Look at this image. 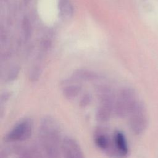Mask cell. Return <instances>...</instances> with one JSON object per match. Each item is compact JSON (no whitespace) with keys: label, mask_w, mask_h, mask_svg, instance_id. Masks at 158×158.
<instances>
[{"label":"cell","mask_w":158,"mask_h":158,"mask_svg":"<svg viewBox=\"0 0 158 158\" xmlns=\"http://www.w3.org/2000/svg\"><path fill=\"white\" fill-rule=\"evenodd\" d=\"M91 101V96L89 93H85L81 97L80 101V106L81 107H86L88 106Z\"/></svg>","instance_id":"14"},{"label":"cell","mask_w":158,"mask_h":158,"mask_svg":"<svg viewBox=\"0 0 158 158\" xmlns=\"http://www.w3.org/2000/svg\"><path fill=\"white\" fill-rule=\"evenodd\" d=\"M59 9L62 17L69 18L73 14V6L70 0H59Z\"/></svg>","instance_id":"12"},{"label":"cell","mask_w":158,"mask_h":158,"mask_svg":"<svg viewBox=\"0 0 158 158\" xmlns=\"http://www.w3.org/2000/svg\"><path fill=\"white\" fill-rule=\"evenodd\" d=\"M137 102L134 93L129 89H123L120 91L115 99L114 112L119 118L126 117Z\"/></svg>","instance_id":"4"},{"label":"cell","mask_w":158,"mask_h":158,"mask_svg":"<svg viewBox=\"0 0 158 158\" xmlns=\"http://www.w3.org/2000/svg\"><path fill=\"white\" fill-rule=\"evenodd\" d=\"M22 30L24 38L28 39L30 36L31 27L30 21L27 17H24L22 21Z\"/></svg>","instance_id":"13"},{"label":"cell","mask_w":158,"mask_h":158,"mask_svg":"<svg viewBox=\"0 0 158 158\" xmlns=\"http://www.w3.org/2000/svg\"><path fill=\"white\" fill-rule=\"evenodd\" d=\"M128 117L130 128L135 134L139 135L144 131L148 118L145 107L141 103L138 102Z\"/></svg>","instance_id":"5"},{"label":"cell","mask_w":158,"mask_h":158,"mask_svg":"<svg viewBox=\"0 0 158 158\" xmlns=\"http://www.w3.org/2000/svg\"><path fill=\"white\" fill-rule=\"evenodd\" d=\"M81 90V85L78 84H69L64 86L62 88V94L65 98L72 99L80 94Z\"/></svg>","instance_id":"11"},{"label":"cell","mask_w":158,"mask_h":158,"mask_svg":"<svg viewBox=\"0 0 158 158\" xmlns=\"http://www.w3.org/2000/svg\"><path fill=\"white\" fill-rule=\"evenodd\" d=\"M19 69L17 67H14L13 68L10 72H9V80H14L18 75L19 73Z\"/></svg>","instance_id":"15"},{"label":"cell","mask_w":158,"mask_h":158,"mask_svg":"<svg viewBox=\"0 0 158 158\" xmlns=\"http://www.w3.org/2000/svg\"><path fill=\"white\" fill-rule=\"evenodd\" d=\"M40 148L46 158H60L62 152L60 130L57 121L51 116L44 117L38 130Z\"/></svg>","instance_id":"1"},{"label":"cell","mask_w":158,"mask_h":158,"mask_svg":"<svg viewBox=\"0 0 158 158\" xmlns=\"http://www.w3.org/2000/svg\"><path fill=\"white\" fill-rule=\"evenodd\" d=\"M12 152L17 158H44L41 148L35 145L14 146Z\"/></svg>","instance_id":"8"},{"label":"cell","mask_w":158,"mask_h":158,"mask_svg":"<svg viewBox=\"0 0 158 158\" xmlns=\"http://www.w3.org/2000/svg\"><path fill=\"white\" fill-rule=\"evenodd\" d=\"M10 154V151L7 149H1V158H8Z\"/></svg>","instance_id":"16"},{"label":"cell","mask_w":158,"mask_h":158,"mask_svg":"<svg viewBox=\"0 0 158 158\" xmlns=\"http://www.w3.org/2000/svg\"><path fill=\"white\" fill-rule=\"evenodd\" d=\"M97 93L99 103L96 114V119L100 122H106L110 119L114 112L115 99L110 88L107 86H99Z\"/></svg>","instance_id":"2"},{"label":"cell","mask_w":158,"mask_h":158,"mask_svg":"<svg viewBox=\"0 0 158 158\" xmlns=\"http://www.w3.org/2000/svg\"><path fill=\"white\" fill-rule=\"evenodd\" d=\"M33 128V120L30 118H24L15 123L6 134L4 141L10 143L25 141L31 136Z\"/></svg>","instance_id":"3"},{"label":"cell","mask_w":158,"mask_h":158,"mask_svg":"<svg viewBox=\"0 0 158 158\" xmlns=\"http://www.w3.org/2000/svg\"><path fill=\"white\" fill-rule=\"evenodd\" d=\"M93 139L98 148L109 156L116 157L114 146L113 133H110L106 128L98 127L94 130Z\"/></svg>","instance_id":"6"},{"label":"cell","mask_w":158,"mask_h":158,"mask_svg":"<svg viewBox=\"0 0 158 158\" xmlns=\"http://www.w3.org/2000/svg\"><path fill=\"white\" fill-rule=\"evenodd\" d=\"M62 154L63 158H85L78 143L70 136L62 139Z\"/></svg>","instance_id":"7"},{"label":"cell","mask_w":158,"mask_h":158,"mask_svg":"<svg viewBox=\"0 0 158 158\" xmlns=\"http://www.w3.org/2000/svg\"><path fill=\"white\" fill-rule=\"evenodd\" d=\"M114 146L117 158H124L128 154V146L124 134L120 130L113 132Z\"/></svg>","instance_id":"9"},{"label":"cell","mask_w":158,"mask_h":158,"mask_svg":"<svg viewBox=\"0 0 158 158\" xmlns=\"http://www.w3.org/2000/svg\"><path fill=\"white\" fill-rule=\"evenodd\" d=\"M73 77L77 80L91 81L98 79L99 76L96 72L93 71L85 69H80L73 72Z\"/></svg>","instance_id":"10"}]
</instances>
